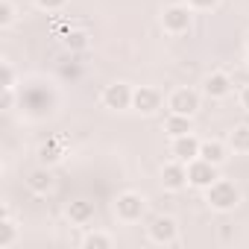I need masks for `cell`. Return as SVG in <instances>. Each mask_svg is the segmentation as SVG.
Masks as SVG:
<instances>
[{
  "instance_id": "cell-1",
  "label": "cell",
  "mask_w": 249,
  "mask_h": 249,
  "mask_svg": "<svg viewBox=\"0 0 249 249\" xmlns=\"http://www.w3.org/2000/svg\"><path fill=\"white\" fill-rule=\"evenodd\" d=\"M205 202L214 208V211H234L240 205V188L229 179H217L214 185L205 188Z\"/></svg>"
},
{
  "instance_id": "cell-7",
  "label": "cell",
  "mask_w": 249,
  "mask_h": 249,
  "mask_svg": "<svg viewBox=\"0 0 249 249\" xmlns=\"http://www.w3.org/2000/svg\"><path fill=\"white\" fill-rule=\"evenodd\" d=\"M147 234H150V240L159 243V246H173V243L179 240V223H176L173 217H156V220L150 223Z\"/></svg>"
},
{
  "instance_id": "cell-11",
  "label": "cell",
  "mask_w": 249,
  "mask_h": 249,
  "mask_svg": "<svg viewBox=\"0 0 249 249\" xmlns=\"http://www.w3.org/2000/svg\"><path fill=\"white\" fill-rule=\"evenodd\" d=\"M161 94L156 91V88H150V85H141V88H135V97H132V108L135 111H141V114H156L159 108H161Z\"/></svg>"
},
{
  "instance_id": "cell-6",
  "label": "cell",
  "mask_w": 249,
  "mask_h": 249,
  "mask_svg": "<svg viewBox=\"0 0 249 249\" xmlns=\"http://www.w3.org/2000/svg\"><path fill=\"white\" fill-rule=\"evenodd\" d=\"M199 106H202V97H199V91H194V88H176V91L167 97V108L176 111V114L194 117V114L199 111Z\"/></svg>"
},
{
  "instance_id": "cell-12",
  "label": "cell",
  "mask_w": 249,
  "mask_h": 249,
  "mask_svg": "<svg viewBox=\"0 0 249 249\" xmlns=\"http://www.w3.org/2000/svg\"><path fill=\"white\" fill-rule=\"evenodd\" d=\"M53 185H56V182H53V173H50L47 164H41V167H36V170L27 173V188H30L33 194H38V196H41V194H50Z\"/></svg>"
},
{
  "instance_id": "cell-8",
  "label": "cell",
  "mask_w": 249,
  "mask_h": 249,
  "mask_svg": "<svg viewBox=\"0 0 249 249\" xmlns=\"http://www.w3.org/2000/svg\"><path fill=\"white\" fill-rule=\"evenodd\" d=\"M161 185H164V191H170V194L185 191V188H188V164L170 159V161L161 167Z\"/></svg>"
},
{
  "instance_id": "cell-18",
  "label": "cell",
  "mask_w": 249,
  "mask_h": 249,
  "mask_svg": "<svg viewBox=\"0 0 249 249\" xmlns=\"http://www.w3.org/2000/svg\"><path fill=\"white\" fill-rule=\"evenodd\" d=\"M62 44H65V50H71V53H82V50H88L91 36H88L85 30H68L65 38H62Z\"/></svg>"
},
{
  "instance_id": "cell-25",
  "label": "cell",
  "mask_w": 249,
  "mask_h": 249,
  "mask_svg": "<svg viewBox=\"0 0 249 249\" xmlns=\"http://www.w3.org/2000/svg\"><path fill=\"white\" fill-rule=\"evenodd\" d=\"M15 106V88H3V111H12Z\"/></svg>"
},
{
  "instance_id": "cell-15",
  "label": "cell",
  "mask_w": 249,
  "mask_h": 249,
  "mask_svg": "<svg viewBox=\"0 0 249 249\" xmlns=\"http://www.w3.org/2000/svg\"><path fill=\"white\" fill-rule=\"evenodd\" d=\"M68 220H71L73 226H88V223L94 220V202H88V199H73V202L68 205Z\"/></svg>"
},
{
  "instance_id": "cell-20",
  "label": "cell",
  "mask_w": 249,
  "mask_h": 249,
  "mask_svg": "<svg viewBox=\"0 0 249 249\" xmlns=\"http://www.w3.org/2000/svg\"><path fill=\"white\" fill-rule=\"evenodd\" d=\"M18 21V9L12 0H0V30H9Z\"/></svg>"
},
{
  "instance_id": "cell-23",
  "label": "cell",
  "mask_w": 249,
  "mask_h": 249,
  "mask_svg": "<svg viewBox=\"0 0 249 249\" xmlns=\"http://www.w3.org/2000/svg\"><path fill=\"white\" fill-rule=\"evenodd\" d=\"M188 6H191L194 12H211V9L220 6V0H188Z\"/></svg>"
},
{
  "instance_id": "cell-19",
  "label": "cell",
  "mask_w": 249,
  "mask_h": 249,
  "mask_svg": "<svg viewBox=\"0 0 249 249\" xmlns=\"http://www.w3.org/2000/svg\"><path fill=\"white\" fill-rule=\"evenodd\" d=\"M114 240H111V234H106V231H88L85 237H82V246L85 249H108Z\"/></svg>"
},
{
  "instance_id": "cell-13",
  "label": "cell",
  "mask_w": 249,
  "mask_h": 249,
  "mask_svg": "<svg viewBox=\"0 0 249 249\" xmlns=\"http://www.w3.org/2000/svg\"><path fill=\"white\" fill-rule=\"evenodd\" d=\"M188 132H194V117L170 111L167 120H164V135L167 138H179V135H188Z\"/></svg>"
},
{
  "instance_id": "cell-4",
  "label": "cell",
  "mask_w": 249,
  "mask_h": 249,
  "mask_svg": "<svg viewBox=\"0 0 249 249\" xmlns=\"http://www.w3.org/2000/svg\"><path fill=\"white\" fill-rule=\"evenodd\" d=\"M217 179H220V167H217V164H211V161H205V159L188 161V185H191V188L205 191V188L214 185Z\"/></svg>"
},
{
  "instance_id": "cell-16",
  "label": "cell",
  "mask_w": 249,
  "mask_h": 249,
  "mask_svg": "<svg viewBox=\"0 0 249 249\" xmlns=\"http://www.w3.org/2000/svg\"><path fill=\"white\" fill-rule=\"evenodd\" d=\"M226 144H229V150H231V153L249 156V123H240V126H234Z\"/></svg>"
},
{
  "instance_id": "cell-28",
  "label": "cell",
  "mask_w": 249,
  "mask_h": 249,
  "mask_svg": "<svg viewBox=\"0 0 249 249\" xmlns=\"http://www.w3.org/2000/svg\"><path fill=\"white\" fill-rule=\"evenodd\" d=\"M246 71H249V59H246Z\"/></svg>"
},
{
  "instance_id": "cell-21",
  "label": "cell",
  "mask_w": 249,
  "mask_h": 249,
  "mask_svg": "<svg viewBox=\"0 0 249 249\" xmlns=\"http://www.w3.org/2000/svg\"><path fill=\"white\" fill-rule=\"evenodd\" d=\"M38 161L47 164V167H53L56 161H62V150H59L56 144H44V147L38 150Z\"/></svg>"
},
{
  "instance_id": "cell-2",
  "label": "cell",
  "mask_w": 249,
  "mask_h": 249,
  "mask_svg": "<svg viewBox=\"0 0 249 249\" xmlns=\"http://www.w3.org/2000/svg\"><path fill=\"white\" fill-rule=\"evenodd\" d=\"M144 211H147V199H144L141 194H135V191L117 194V199H114V214H117L120 223H138V220L144 217Z\"/></svg>"
},
{
  "instance_id": "cell-10",
  "label": "cell",
  "mask_w": 249,
  "mask_h": 249,
  "mask_svg": "<svg viewBox=\"0 0 249 249\" xmlns=\"http://www.w3.org/2000/svg\"><path fill=\"white\" fill-rule=\"evenodd\" d=\"M202 91H205V97H208V100H226V97L234 91V82H231V76H229V73L217 71V73H208V76H205Z\"/></svg>"
},
{
  "instance_id": "cell-27",
  "label": "cell",
  "mask_w": 249,
  "mask_h": 249,
  "mask_svg": "<svg viewBox=\"0 0 249 249\" xmlns=\"http://www.w3.org/2000/svg\"><path fill=\"white\" fill-rule=\"evenodd\" d=\"M246 50H249V36H246Z\"/></svg>"
},
{
  "instance_id": "cell-14",
  "label": "cell",
  "mask_w": 249,
  "mask_h": 249,
  "mask_svg": "<svg viewBox=\"0 0 249 249\" xmlns=\"http://www.w3.org/2000/svg\"><path fill=\"white\" fill-rule=\"evenodd\" d=\"M199 159H205V161L223 167L226 159H229V144H223V141H202V147H199Z\"/></svg>"
},
{
  "instance_id": "cell-3",
  "label": "cell",
  "mask_w": 249,
  "mask_h": 249,
  "mask_svg": "<svg viewBox=\"0 0 249 249\" xmlns=\"http://www.w3.org/2000/svg\"><path fill=\"white\" fill-rule=\"evenodd\" d=\"M191 24H194V9L188 3H173L161 12V27L170 36H185L191 30Z\"/></svg>"
},
{
  "instance_id": "cell-22",
  "label": "cell",
  "mask_w": 249,
  "mask_h": 249,
  "mask_svg": "<svg viewBox=\"0 0 249 249\" xmlns=\"http://www.w3.org/2000/svg\"><path fill=\"white\" fill-rule=\"evenodd\" d=\"M0 88H15V68L9 62H0Z\"/></svg>"
},
{
  "instance_id": "cell-5",
  "label": "cell",
  "mask_w": 249,
  "mask_h": 249,
  "mask_svg": "<svg viewBox=\"0 0 249 249\" xmlns=\"http://www.w3.org/2000/svg\"><path fill=\"white\" fill-rule=\"evenodd\" d=\"M132 97H135V88L126 85V82H111V85L103 88V106L111 108V111L132 108Z\"/></svg>"
},
{
  "instance_id": "cell-26",
  "label": "cell",
  "mask_w": 249,
  "mask_h": 249,
  "mask_svg": "<svg viewBox=\"0 0 249 249\" xmlns=\"http://www.w3.org/2000/svg\"><path fill=\"white\" fill-rule=\"evenodd\" d=\"M240 106L249 111V85H243V88H240Z\"/></svg>"
},
{
  "instance_id": "cell-9",
  "label": "cell",
  "mask_w": 249,
  "mask_h": 249,
  "mask_svg": "<svg viewBox=\"0 0 249 249\" xmlns=\"http://www.w3.org/2000/svg\"><path fill=\"white\" fill-rule=\"evenodd\" d=\"M199 147H202V141L194 135V132H188V135H179V138H170V159H176V161H194V159H199Z\"/></svg>"
},
{
  "instance_id": "cell-17",
  "label": "cell",
  "mask_w": 249,
  "mask_h": 249,
  "mask_svg": "<svg viewBox=\"0 0 249 249\" xmlns=\"http://www.w3.org/2000/svg\"><path fill=\"white\" fill-rule=\"evenodd\" d=\"M18 240V223L9 217V208H3V220H0V249H9Z\"/></svg>"
},
{
  "instance_id": "cell-24",
  "label": "cell",
  "mask_w": 249,
  "mask_h": 249,
  "mask_svg": "<svg viewBox=\"0 0 249 249\" xmlns=\"http://www.w3.org/2000/svg\"><path fill=\"white\" fill-rule=\"evenodd\" d=\"M65 3L68 0H36V6L44 12H59V9H65Z\"/></svg>"
}]
</instances>
